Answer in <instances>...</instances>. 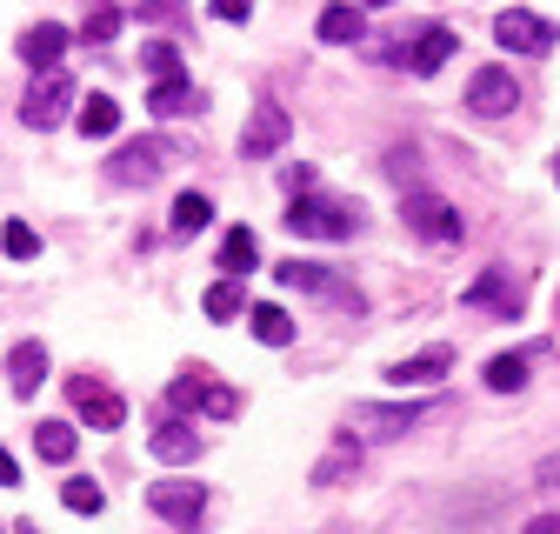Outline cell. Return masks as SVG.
<instances>
[{"instance_id":"4","label":"cell","mask_w":560,"mask_h":534,"mask_svg":"<svg viewBox=\"0 0 560 534\" xmlns=\"http://www.w3.org/2000/svg\"><path fill=\"white\" fill-rule=\"evenodd\" d=\"M67 114H74V74H40L34 88H27V101H21V120L34 127V134H47V127H60Z\"/></svg>"},{"instance_id":"21","label":"cell","mask_w":560,"mask_h":534,"mask_svg":"<svg viewBox=\"0 0 560 534\" xmlns=\"http://www.w3.org/2000/svg\"><path fill=\"white\" fill-rule=\"evenodd\" d=\"M221 267H228V281H241V275H254V267H260V241H254L247 228H234V234L221 241Z\"/></svg>"},{"instance_id":"28","label":"cell","mask_w":560,"mask_h":534,"mask_svg":"<svg viewBox=\"0 0 560 534\" xmlns=\"http://www.w3.org/2000/svg\"><path fill=\"white\" fill-rule=\"evenodd\" d=\"M0 254H8V260H34L40 254V234L27 221H0Z\"/></svg>"},{"instance_id":"12","label":"cell","mask_w":560,"mask_h":534,"mask_svg":"<svg viewBox=\"0 0 560 534\" xmlns=\"http://www.w3.org/2000/svg\"><path fill=\"white\" fill-rule=\"evenodd\" d=\"M161 167H167V148H161V141H133V148H120V154L107 161V174H114L120 187H148V181H161Z\"/></svg>"},{"instance_id":"37","label":"cell","mask_w":560,"mask_h":534,"mask_svg":"<svg viewBox=\"0 0 560 534\" xmlns=\"http://www.w3.org/2000/svg\"><path fill=\"white\" fill-rule=\"evenodd\" d=\"M521 534H560V514H534V521H527Z\"/></svg>"},{"instance_id":"40","label":"cell","mask_w":560,"mask_h":534,"mask_svg":"<svg viewBox=\"0 0 560 534\" xmlns=\"http://www.w3.org/2000/svg\"><path fill=\"white\" fill-rule=\"evenodd\" d=\"M361 8H387V0H361Z\"/></svg>"},{"instance_id":"30","label":"cell","mask_w":560,"mask_h":534,"mask_svg":"<svg viewBox=\"0 0 560 534\" xmlns=\"http://www.w3.org/2000/svg\"><path fill=\"white\" fill-rule=\"evenodd\" d=\"M60 501L74 508V514H101V508H107V495H101V481H94V475H74V481L60 488Z\"/></svg>"},{"instance_id":"26","label":"cell","mask_w":560,"mask_h":534,"mask_svg":"<svg viewBox=\"0 0 560 534\" xmlns=\"http://www.w3.org/2000/svg\"><path fill=\"white\" fill-rule=\"evenodd\" d=\"M354 467H361V448H354V441H340V448H334V454L314 467V488H334V481H347Z\"/></svg>"},{"instance_id":"34","label":"cell","mask_w":560,"mask_h":534,"mask_svg":"<svg viewBox=\"0 0 560 534\" xmlns=\"http://www.w3.org/2000/svg\"><path fill=\"white\" fill-rule=\"evenodd\" d=\"M534 475H540V488H553V495H560V448H553V454L534 467Z\"/></svg>"},{"instance_id":"42","label":"cell","mask_w":560,"mask_h":534,"mask_svg":"<svg viewBox=\"0 0 560 534\" xmlns=\"http://www.w3.org/2000/svg\"><path fill=\"white\" fill-rule=\"evenodd\" d=\"M0 534H8V527H0Z\"/></svg>"},{"instance_id":"39","label":"cell","mask_w":560,"mask_h":534,"mask_svg":"<svg viewBox=\"0 0 560 534\" xmlns=\"http://www.w3.org/2000/svg\"><path fill=\"white\" fill-rule=\"evenodd\" d=\"M21 534H40V527H34V521H21Z\"/></svg>"},{"instance_id":"33","label":"cell","mask_w":560,"mask_h":534,"mask_svg":"<svg viewBox=\"0 0 560 534\" xmlns=\"http://www.w3.org/2000/svg\"><path fill=\"white\" fill-rule=\"evenodd\" d=\"M280 187H288L294 200H301V194H320V181H314V167H288V174H280Z\"/></svg>"},{"instance_id":"7","label":"cell","mask_w":560,"mask_h":534,"mask_svg":"<svg viewBox=\"0 0 560 534\" xmlns=\"http://www.w3.org/2000/svg\"><path fill=\"white\" fill-rule=\"evenodd\" d=\"M288 134H294L288 107H280V101H260L254 120H247V134H241V154H247V161H267V154L288 148Z\"/></svg>"},{"instance_id":"24","label":"cell","mask_w":560,"mask_h":534,"mask_svg":"<svg viewBox=\"0 0 560 534\" xmlns=\"http://www.w3.org/2000/svg\"><path fill=\"white\" fill-rule=\"evenodd\" d=\"M74 448L81 441H74V428H67V421H40L34 428V454L40 461H74Z\"/></svg>"},{"instance_id":"36","label":"cell","mask_w":560,"mask_h":534,"mask_svg":"<svg viewBox=\"0 0 560 534\" xmlns=\"http://www.w3.org/2000/svg\"><path fill=\"white\" fill-rule=\"evenodd\" d=\"M214 14H221V21H247V14H254V0H214Z\"/></svg>"},{"instance_id":"13","label":"cell","mask_w":560,"mask_h":534,"mask_svg":"<svg viewBox=\"0 0 560 534\" xmlns=\"http://www.w3.org/2000/svg\"><path fill=\"white\" fill-rule=\"evenodd\" d=\"M447 368H454V348L441 341V348L413 355V361H394V368H387V387H428V381H441Z\"/></svg>"},{"instance_id":"15","label":"cell","mask_w":560,"mask_h":534,"mask_svg":"<svg viewBox=\"0 0 560 534\" xmlns=\"http://www.w3.org/2000/svg\"><path fill=\"white\" fill-rule=\"evenodd\" d=\"M60 54H67V27L40 21V27H27V34H21V60H27V67H40V74H54Z\"/></svg>"},{"instance_id":"18","label":"cell","mask_w":560,"mask_h":534,"mask_svg":"<svg viewBox=\"0 0 560 534\" xmlns=\"http://www.w3.org/2000/svg\"><path fill=\"white\" fill-rule=\"evenodd\" d=\"M74 127L88 134V141H107V134L120 127V107L107 94H88V101H74Z\"/></svg>"},{"instance_id":"6","label":"cell","mask_w":560,"mask_h":534,"mask_svg":"<svg viewBox=\"0 0 560 534\" xmlns=\"http://www.w3.org/2000/svg\"><path fill=\"white\" fill-rule=\"evenodd\" d=\"M514 101H521V88H514V67H480V74L467 81V107H474L480 120H501V114H514Z\"/></svg>"},{"instance_id":"25","label":"cell","mask_w":560,"mask_h":534,"mask_svg":"<svg viewBox=\"0 0 560 534\" xmlns=\"http://www.w3.org/2000/svg\"><path fill=\"white\" fill-rule=\"evenodd\" d=\"M480 381L494 387V394H514V387H527V361L521 355H494V361L480 368Z\"/></svg>"},{"instance_id":"38","label":"cell","mask_w":560,"mask_h":534,"mask_svg":"<svg viewBox=\"0 0 560 534\" xmlns=\"http://www.w3.org/2000/svg\"><path fill=\"white\" fill-rule=\"evenodd\" d=\"M21 481V467H14V454H0V488H14Z\"/></svg>"},{"instance_id":"14","label":"cell","mask_w":560,"mask_h":534,"mask_svg":"<svg viewBox=\"0 0 560 534\" xmlns=\"http://www.w3.org/2000/svg\"><path fill=\"white\" fill-rule=\"evenodd\" d=\"M467 307H494V314H508V321H514V314H521V288L501 275V267H487L480 281H467Z\"/></svg>"},{"instance_id":"19","label":"cell","mask_w":560,"mask_h":534,"mask_svg":"<svg viewBox=\"0 0 560 534\" xmlns=\"http://www.w3.org/2000/svg\"><path fill=\"white\" fill-rule=\"evenodd\" d=\"M247 321H254V341H260V348H288V341H294V321H288V307H273V301H260Z\"/></svg>"},{"instance_id":"8","label":"cell","mask_w":560,"mask_h":534,"mask_svg":"<svg viewBox=\"0 0 560 534\" xmlns=\"http://www.w3.org/2000/svg\"><path fill=\"white\" fill-rule=\"evenodd\" d=\"M494 40L508 54H547L553 47V21L547 14H527V8H508V14H494Z\"/></svg>"},{"instance_id":"11","label":"cell","mask_w":560,"mask_h":534,"mask_svg":"<svg viewBox=\"0 0 560 534\" xmlns=\"http://www.w3.org/2000/svg\"><path fill=\"white\" fill-rule=\"evenodd\" d=\"M273 281H280V288H301V294H320V301H334V307H361V294L334 288L340 275H327V267H314V260H280Z\"/></svg>"},{"instance_id":"23","label":"cell","mask_w":560,"mask_h":534,"mask_svg":"<svg viewBox=\"0 0 560 534\" xmlns=\"http://www.w3.org/2000/svg\"><path fill=\"white\" fill-rule=\"evenodd\" d=\"M320 40H327V47H347V40H361V14L347 8V0L320 8Z\"/></svg>"},{"instance_id":"31","label":"cell","mask_w":560,"mask_h":534,"mask_svg":"<svg viewBox=\"0 0 560 534\" xmlns=\"http://www.w3.org/2000/svg\"><path fill=\"white\" fill-rule=\"evenodd\" d=\"M140 67H148L154 81H167V74H180V47L174 40H148V47H140Z\"/></svg>"},{"instance_id":"16","label":"cell","mask_w":560,"mask_h":534,"mask_svg":"<svg viewBox=\"0 0 560 534\" xmlns=\"http://www.w3.org/2000/svg\"><path fill=\"white\" fill-rule=\"evenodd\" d=\"M454 27H428V34H420L413 47H407V67H413V74H441V67L454 60Z\"/></svg>"},{"instance_id":"20","label":"cell","mask_w":560,"mask_h":534,"mask_svg":"<svg viewBox=\"0 0 560 534\" xmlns=\"http://www.w3.org/2000/svg\"><path fill=\"white\" fill-rule=\"evenodd\" d=\"M154 454H161V461H194V454H200V434L174 415V421H161V428H154Z\"/></svg>"},{"instance_id":"9","label":"cell","mask_w":560,"mask_h":534,"mask_svg":"<svg viewBox=\"0 0 560 534\" xmlns=\"http://www.w3.org/2000/svg\"><path fill=\"white\" fill-rule=\"evenodd\" d=\"M67 400H74V415H81L88 428H120V421H127V400H120L114 387L88 381V374H74V381H67Z\"/></svg>"},{"instance_id":"32","label":"cell","mask_w":560,"mask_h":534,"mask_svg":"<svg viewBox=\"0 0 560 534\" xmlns=\"http://www.w3.org/2000/svg\"><path fill=\"white\" fill-rule=\"evenodd\" d=\"M81 34H88V40H94V47H101V40H114V34H120V8H94V14H88V27H81Z\"/></svg>"},{"instance_id":"22","label":"cell","mask_w":560,"mask_h":534,"mask_svg":"<svg viewBox=\"0 0 560 534\" xmlns=\"http://www.w3.org/2000/svg\"><path fill=\"white\" fill-rule=\"evenodd\" d=\"M148 107H154V114H194V107H200V94H194V81H180V74H167V81H154V94H148Z\"/></svg>"},{"instance_id":"3","label":"cell","mask_w":560,"mask_h":534,"mask_svg":"<svg viewBox=\"0 0 560 534\" xmlns=\"http://www.w3.org/2000/svg\"><path fill=\"white\" fill-rule=\"evenodd\" d=\"M288 228L307 234V241H340V234H354V208H347V200H327V194H301L288 208Z\"/></svg>"},{"instance_id":"41","label":"cell","mask_w":560,"mask_h":534,"mask_svg":"<svg viewBox=\"0 0 560 534\" xmlns=\"http://www.w3.org/2000/svg\"><path fill=\"white\" fill-rule=\"evenodd\" d=\"M553 181H560V154H553Z\"/></svg>"},{"instance_id":"29","label":"cell","mask_w":560,"mask_h":534,"mask_svg":"<svg viewBox=\"0 0 560 534\" xmlns=\"http://www.w3.org/2000/svg\"><path fill=\"white\" fill-rule=\"evenodd\" d=\"M247 307V288L241 281H214V288H207V321H234Z\"/></svg>"},{"instance_id":"5","label":"cell","mask_w":560,"mask_h":534,"mask_svg":"<svg viewBox=\"0 0 560 534\" xmlns=\"http://www.w3.org/2000/svg\"><path fill=\"white\" fill-rule=\"evenodd\" d=\"M148 508H154L167 527H200L207 488H200V481H154V488H148Z\"/></svg>"},{"instance_id":"2","label":"cell","mask_w":560,"mask_h":534,"mask_svg":"<svg viewBox=\"0 0 560 534\" xmlns=\"http://www.w3.org/2000/svg\"><path fill=\"white\" fill-rule=\"evenodd\" d=\"M420 415L428 408H413V400H354V408H347V428L361 441H400V434L420 428Z\"/></svg>"},{"instance_id":"27","label":"cell","mask_w":560,"mask_h":534,"mask_svg":"<svg viewBox=\"0 0 560 534\" xmlns=\"http://www.w3.org/2000/svg\"><path fill=\"white\" fill-rule=\"evenodd\" d=\"M207 221H214V200L207 194H180L174 200V234H200Z\"/></svg>"},{"instance_id":"35","label":"cell","mask_w":560,"mask_h":534,"mask_svg":"<svg viewBox=\"0 0 560 534\" xmlns=\"http://www.w3.org/2000/svg\"><path fill=\"white\" fill-rule=\"evenodd\" d=\"M180 0H140V21H174Z\"/></svg>"},{"instance_id":"1","label":"cell","mask_w":560,"mask_h":534,"mask_svg":"<svg viewBox=\"0 0 560 534\" xmlns=\"http://www.w3.org/2000/svg\"><path fill=\"white\" fill-rule=\"evenodd\" d=\"M167 408H174V415L200 408V415H214V421H234V415H241V394H234L228 381H214L207 368H187V374H174V387H167Z\"/></svg>"},{"instance_id":"10","label":"cell","mask_w":560,"mask_h":534,"mask_svg":"<svg viewBox=\"0 0 560 534\" xmlns=\"http://www.w3.org/2000/svg\"><path fill=\"white\" fill-rule=\"evenodd\" d=\"M400 214H407V228H420V234L441 241V247H454V241L467 234V228H460V214L447 208L441 194H407V208H400Z\"/></svg>"},{"instance_id":"17","label":"cell","mask_w":560,"mask_h":534,"mask_svg":"<svg viewBox=\"0 0 560 534\" xmlns=\"http://www.w3.org/2000/svg\"><path fill=\"white\" fill-rule=\"evenodd\" d=\"M8 381H14V394H34L47 381V348L40 341H14L8 348Z\"/></svg>"}]
</instances>
